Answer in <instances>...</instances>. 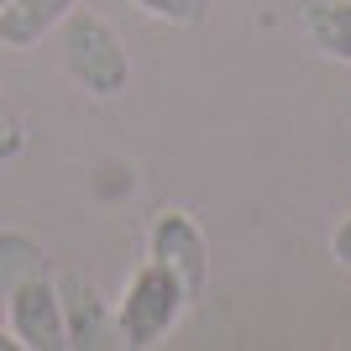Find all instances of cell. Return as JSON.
Here are the masks:
<instances>
[{"mask_svg": "<svg viewBox=\"0 0 351 351\" xmlns=\"http://www.w3.org/2000/svg\"><path fill=\"white\" fill-rule=\"evenodd\" d=\"M63 69L84 95L95 100H116L121 89L132 84V58L121 47V32L95 11H73L63 21Z\"/></svg>", "mask_w": 351, "mask_h": 351, "instance_id": "6da1fadb", "label": "cell"}, {"mask_svg": "<svg viewBox=\"0 0 351 351\" xmlns=\"http://www.w3.org/2000/svg\"><path fill=\"white\" fill-rule=\"evenodd\" d=\"M184 304H189V289L162 263L136 267V278L126 283V299H121V309H116V341L121 346H158L178 325Z\"/></svg>", "mask_w": 351, "mask_h": 351, "instance_id": "7a4b0ae2", "label": "cell"}, {"mask_svg": "<svg viewBox=\"0 0 351 351\" xmlns=\"http://www.w3.org/2000/svg\"><path fill=\"white\" fill-rule=\"evenodd\" d=\"M11 336L27 351H58L69 346V315L63 289L47 278H21L11 289Z\"/></svg>", "mask_w": 351, "mask_h": 351, "instance_id": "3957f363", "label": "cell"}, {"mask_svg": "<svg viewBox=\"0 0 351 351\" xmlns=\"http://www.w3.org/2000/svg\"><path fill=\"white\" fill-rule=\"evenodd\" d=\"M152 263L168 267V273L189 289V299L205 289L210 247H205V231L194 226V215H184V210H162L158 226H152Z\"/></svg>", "mask_w": 351, "mask_h": 351, "instance_id": "277c9868", "label": "cell"}, {"mask_svg": "<svg viewBox=\"0 0 351 351\" xmlns=\"http://www.w3.org/2000/svg\"><path fill=\"white\" fill-rule=\"evenodd\" d=\"M73 11H79V0H11V5L0 11V47L27 53V47H37L43 37H53Z\"/></svg>", "mask_w": 351, "mask_h": 351, "instance_id": "5b68a950", "label": "cell"}, {"mask_svg": "<svg viewBox=\"0 0 351 351\" xmlns=\"http://www.w3.org/2000/svg\"><path fill=\"white\" fill-rule=\"evenodd\" d=\"M63 315H69V346H110V315L89 283L63 289Z\"/></svg>", "mask_w": 351, "mask_h": 351, "instance_id": "8992f818", "label": "cell"}, {"mask_svg": "<svg viewBox=\"0 0 351 351\" xmlns=\"http://www.w3.org/2000/svg\"><path fill=\"white\" fill-rule=\"evenodd\" d=\"M304 32L320 53L351 63V0H309L304 5Z\"/></svg>", "mask_w": 351, "mask_h": 351, "instance_id": "52a82bcc", "label": "cell"}, {"mask_svg": "<svg viewBox=\"0 0 351 351\" xmlns=\"http://www.w3.org/2000/svg\"><path fill=\"white\" fill-rule=\"evenodd\" d=\"M132 5L158 16V21H168V27H199L210 11V0H132Z\"/></svg>", "mask_w": 351, "mask_h": 351, "instance_id": "ba28073f", "label": "cell"}, {"mask_svg": "<svg viewBox=\"0 0 351 351\" xmlns=\"http://www.w3.org/2000/svg\"><path fill=\"white\" fill-rule=\"evenodd\" d=\"M330 252H336V263H341V267H351V215L336 226V236H330Z\"/></svg>", "mask_w": 351, "mask_h": 351, "instance_id": "9c48e42d", "label": "cell"}, {"mask_svg": "<svg viewBox=\"0 0 351 351\" xmlns=\"http://www.w3.org/2000/svg\"><path fill=\"white\" fill-rule=\"evenodd\" d=\"M16 346H21V341H16L11 330H0V351H16Z\"/></svg>", "mask_w": 351, "mask_h": 351, "instance_id": "30bf717a", "label": "cell"}, {"mask_svg": "<svg viewBox=\"0 0 351 351\" xmlns=\"http://www.w3.org/2000/svg\"><path fill=\"white\" fill-rule=\"evenodd\" d=\"M5 5H11V0H0V11H5Z\"/></svg>", "mask_w": 351, "mask_h": 351, "instance_id": "8fae6325", "label": "cell"}]
</instances>
